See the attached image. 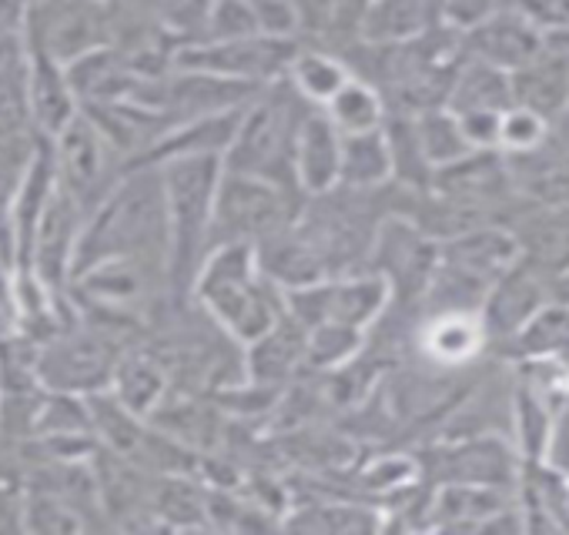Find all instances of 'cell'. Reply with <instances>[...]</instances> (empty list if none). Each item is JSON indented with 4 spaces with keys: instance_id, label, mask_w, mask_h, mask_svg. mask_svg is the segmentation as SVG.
<instances>
[{
    "instance_id": "d4e9b609",
    "label": "cell",
    "mask_w": 569,
    "mask_h": 535,
    "mask_svg": "<svg viewBox=\"0 0 569 535\" xmlns=\"http://www.w3.org/2000/svg\"><path fill=\"white\" fill-rule=\"evenodd\" d=\"M439 28V0H366L359 18V41L402 44Z\"/></svg>"
},
{
    "instance_id": "4316f807",
    "label": "cell",
    "mask_w": 569,
    "mask_h": 535,
    "mask_svg": "<svg viewBox=\"0 0 569 535\" xmlns=\"http://www.w3.org/2000/svg\"><path fill=\"white\" fill-rule=\"evenodd\" d=\"M68 81L78 94L81 104H98V101H121V98H131L138 81V74L128 71V64L118 58V51L108 44V48H98L78 61H71L68 68Z\"/></svg>"
},
{
    "instance_id": "836d02e7",
    "label": "cell",
    "mask_w": 569,
    "mask_h": 535,
    "mask_svg": "<svg viewBox=\"0 0 569 535\" xmlns=\"http://www.w3.org/2000/svg\"><path fill=\"white\" fill-rule=\"evenodd\" d=\"M366 345L362 329L349 325H316L306 332V372H332L352 362Z\"/></svg>"
},
{
    "instance_id": "484cf974",
    "label": "cell",
    "mask_w": 569,
    "mask_h": 535,
    "mask_svg": "<svg viewBox=\"0 0 569 535\" xmlns=\"http://www.w3.org/2000/svg\"><path fill=\"white\" fill-rule=\"evenodd\" d=\"M168 388H171L168 372H164L161 362H158L151 352H144L141 345H131V349L121 352V359H118V365H114V372H111V382H108V392H111L121 405H128L131 412H138V415H144V418L154 412V405L164 398Z\"/></svg>"
},
{
    "instance_id": "6da1fadb",
    "label": "cell",
    "mask_w": 569,
    "mask_h": 535,
    "mask_svg": "<svg viewBox=\"0 0 569 535\" xmlns=\"http://www.w3.org/2000/svg\"><path fill=\"white\" fill-rule=\"evenodd\" d=\"M131 254L168 261L164 188H161V168L154 164L128 168L118 178V184L98 201V208L84 218L78 254H74V275L94 261L131 258Z\"/></svg>"
},
{
    "instance_id": "9c48e42d",
    "label": "cell",
    "mask_w": 569,
    "mask_h": 535,
    "mask_svg": "<svg viewBox=\"0 0 569 535\" xmlns=\"http://www.w3.org/2000/svg\"><path fill=\"white\" fill-rule=\"evenodd\" d=\"M48 144H51L58 184L64 194L74 198L84 218L128 171V161L104 141V134L88 121L84 111H78V118L68 121Z\"/></svg>"
},
{
    "instance_id": "ee69618b",
    "label": "cell",
    "mask_w": 569,
    "mask_h": 535,
    "mask_svg": "<svg viewBox=\"0 0 569 535\" xmlns=\"http://www.w3.org/2000/svg\"><path fill=\"white\" fill-rule=\"evenodd\" d=\"M101 4H108V8H114V4H124V0H101Z\"/></svg>"
},
{
    "instance_id": "5bb4252c",
    "label": "cell",
    "mask_w": 569,
    "mask_h": 535,
    "mask_svg": "<svg viewBox=\"0 0 569 535\" xmlns=\"http://www.w3.org/2000/svg\"><path fill=\"white\" fill-rule=\"evenodd\" d=\"M552 299H556V279H549L542 268L529 264L519 254V261L509 264L506 272L492 282V289L486 292V302L479 309L489 345L502 349Z\"/></svg>"
},
{
    "instance_id": "5b68a950",
    "label": "cell",
    "mask_w": 569,
    "mask_h": 535,
    "mask_svg": "<svg viewBox=\"0 0 569 535\" xmlns=\"http://www.w3.org/2000/svg\"><path fill=\"white\" fill-rule=\"evenodd\" d=\"M131 345H138V332L74 309V319L38 345L34 372L41 388L84 398L108 388L121 352Z\"/></svg>"
},
{
    "instance_id": "f546056e",
    "label": "cell",
    "mask_w": 569,
    "mask_h": 535,
    "mask_svg": "<svg viewBox=\"0 0 569 535\" xmlns=\"http://www.w3.org/2000/svg\"><path fill=\"white\" fill-rule=\"evenodd\" d=\"M556 422L559 415L536 398L529 388H522L512 378V408H509V435H512V448L522 462H546L549 458V445L556 435Z\"/></svg>"
},
{
    "instance_id": "ac0fdd59",
    "label": "cell",
    "mask_w": 569,
    "mask_h": 535,
    "mask_svg": "<svg viewBox=\"0 0 569 535\" xmlns=\"http://www.w3.org/2000/svg\"><path fill=\"white\" fill-rule=\"evenodd\" d=\"M306 372V329L281 315L264 335L244 345V378L274 392H284Z\"/></svg>"
},
{
    "instance_id": "603a6c76",
    "label": "cell",
    "mask_w": 569,
    "mask_h": 535,
    "mask_svg": "<svg viewBox=\"0 0 569 535\" xmlns=\"http://www.w3.org/2000/svg\"><path fill=\"white\" fill-rule=\"evenodd\" d=\"M339 148L342 134L336 131V124L326 118L322 108H309L299 124L292 154V171L302 194H319L339 184Z\"/></svg>"
},
{
    "instance_id": "60d3db41",
    "label": "cell",
    "mask_w": 569,
    "mask_h": 535,
    "mask_svg": "<svg viewBox=\"0 0 569 535\" xmlns=\"http://www.w3.org/2000/svg\"><path fill=\"white\" fill-rule=\"evenodd\" d=\"M546 462H552L556 468L569 472V408L556 422V435H552V445H549V458Z\"/></svg>"
},
{
    "instance_id": "e575fe53",
    "label": "cell",
    "mask_w": 569,
    "mask_h": 535,
    "mask_svg": "<svg viewBox=\"0 0 569 535\" xmlns=\"http://www.w3.org/2000/svg\"><path fill=\"white\" fill-rule=\"evenodd\" d=\"M134 4L184 48L201 38L211 0H134Z\"/></svg>"
},
{
    "instance_id": "83f0119b",
    "label": "cell",
    "mask_w": 569,
    "mask_h": 535,
    "mask_svg": "<svg viewBox=\"0 0 569 535\" xmlns=\"http://www.w3.org/2000/svg\"><path fill=\"white\" fill-rule=\"evenodd\" d=\"M446 108L452 114H476V111H489V114H502L506 108H512V91H509V74L499 68H489L482 61L462 58Z\"/></svg>"
},
{
    "instance_id": "d6986e66",
    "label": "cell",
    "mask_w": 569,
    "mask_h": 535,
    "mask_svg": "<svg viewBox=\"0 0 569 535\" xmlns=\"http://www.w3.org/2000/svg\"><path fill=\"white\" fill-rule=\"evenodd\" d=\"M278 525L281 528H302V532L352 535V532H379V528L389 525V518H386V508L376 505V502L312 492L309 498H289Z\"/></svg>"
},
{
    "instance_id": "52a82bcc",
    "label": "cell",
    "mask_w": 569,
    "mask_h": 535,
    "mask_svg": "<svg viewBox=\"0 0 569 535\" xmlns=\"http://www.w3.org/2000/svg\"><path fill=\"white\" fill-rule=\"evenodd\" d=\"M21 41L24 51L68 68L111 44V8L101 0H31Z\"/></svg>"
},
{
    "instance_id": "cb8c5ba5",
    "label": "cell",
    "mask_w": 569,
    "mask_h": 535,
    "mask_svg": "<svg viewBox=\"0 0 569 535\" xmlns=\"http://www.w3.org/2000/svg\"><path fill=\"white\" fill-rule=\"evenodd\" d=\"M28 54V108H31V121L34 128L51 141L68 121L78 118L81 101L68 81V71L41 54Z\"/></svg>"
},
{
    "instance_id": "ffe728a7",
    "label": "cell",
    "mask_w": 569,
    "mask_h": 535,
    "mask_svg": "<svg viewBox=\"0 0 569 535\" xmlns=\"http://www.w3.org/2000/svg\"><path fill=\"white\" fill-rule=\"evenodd\" d=\"M509 91L516 108H526L552 124L569 108V54L546 44V51L509 74Z\"/></svg>"
},
{
    "instance_id": "7bdbcfd3",
    "label": "cell",
    "mask_w": 569,
    "mask_h": 535,
    "mask_svg": "<svg viewBox=\"0 0 569 535\" xmlns=\"http://www.w3.org/2000/svg\"><path fill=\"white\" fill-rule=\"evenodd\" d=\"M11 332V309L4 302V295H0V335H8Z\"/></svg>"
},
{
    "instance_id": "277c9868",
    "label": "cell",
    "mask_w": 569,
    "mask_h": 535,
    "mask_svg": "<svg viewBox=\"0 0 569 535\" xmlns=\"http://www.w3.org/2000/svg\"><path fill=\"white\" fill-rule=\"evenodd\" d=\"M168 214V279L174 295H191V282L208 254L211 208L221 181V158H174L158 164Z\"/></svg>"
},
{
    "instance_id": "8d00e7d4",
    "label": "cell",
    "mask_w": 569,
    "mask_h": 535,
    "mask_svg": "<svg viewBox=\"0 0 569 535\" xmlns=\"http://www.w3.org/2000/svg\"><path fill=\"white\" fill-rule=\"evenodd\" d=\"M248 34H258V21L248 8V0H211L198 41H234Z\"/></svg>"
},
{
    "instance_id": "4fadbf2b",
    "label": "cell",
    "mask_w": 569,
    "mask_h": 535,
    "mask_svg": "<svg viewBox=\"0 0 569 535\" xmlns=\"http://www.w3.org/2000/svg\"><path fill=\"white\" fill-rule=\"evenodd\" d=\"M81 228H84V211L58 184L51 201L44 204L38 224H34L24 264L18 268V272H34L54 295H68Z\"/></svg>"
},
{
    "instance_id": "8fae6325",
    "label": "cell",
    "mask_w": 569,
    "mask_h": 535,
    "mask_svg": "<svg viewBox=\"0 0 569 535\" xmlns=\"http://www.w3.org/2000/svg\"><path fill=\"white\" fill-rule=\"evenodd\" d=\"M419 455L422 482H476L496 488H516L522 458L512 442L502 435H459V438H432Z\"/></svg>"
},
{
    "instance_id": "8992f818",
    "label": "cell",
    "mask_w": 569,
    "mask_h": 535,
    "mask_svg": "<svg viewBox=\"0 0 569 535\" xmlns=\"http://www.w3.org/2000/svg\"><path fill=\"white\" fill-rule=\"evenodd\" d=\"M302 191L274 181L234 174L221 168V181L211 208L208 251L218 244H258L268 234L292 224L302 208Z\"/></svg>"
},
{
    "instance_id": "7402d4cb",
    "label": "cell",
    "mask_w": 569,
    "mask_h": 535,
    "mask_svg": "<svg viewBox=\"0 0 569 535\" xmlns=\"http://www.w3.org/2000/svg\"><path fill=\"white\" fill-rule=\"evenodd\" d=\"M254 258H258V268L261 275L278 285L281 292H292V289H306V285H316L326 275V264L319 261L316 248L306 241V234L292 224H284L281 231L268 234L264 241L254 244Z\"/></svg>"
},
{
    "instance_id": "1f68e13d",
    "label": "cell",
    "mask_w": 569,
    "mask_h": 535,
    "mask_svg": "<svg viewBox=\"0 0 569 535\" xmlns=\"http://www.w3.org/2000/svg\"><path fill=\"white\" fill-rule=\"evenodd\" d=\"M326 118L336 124L339 134H362V131H376L386 124V101L379 98V91L359 78H349L326 104H322Z\"/></svg>"
},
{
    "instance_id": "2e32d148",
    "label": "cell",
    "mask_w": 569,
    "mask_h": 535,
    "mask_svg": "<svg viewBox=\"0 0 569 535\" xmlns=\"http://www.w3.org/2000/svg\"><path fill=\"white\" fill-rule=\"evenodd\" d=\"M489 349L479 312H439L419 315L412 329V359H422L439 369H469Z\"/></svg>"
},
{
    "instance_id": "f1b7e54d",
    "label": "cell",
    "mask_w": 569,
    "mask_h": 535,
    "mask_svg": "<svg viewBox=\"0 0 569 535\" xmlns=\"http://www.w3.org/2000/svg\"><path fill=\"white\" fill-rule=\"evenodd\" d=\"M339 184L376 191L392 184V158L382 128L362 134H342L339 148Z\"/></svg>"
},
{
    "instance_id": "e0dca14e",
    "label": "cell",
    "mask_w": 569,
    "mask_h": 535,
    "mask_svg": "<svg viewBox=\"0 0 569 535\" xmlns=\"http://www.w3.org/2000/svg\"><path fill=\"white\" fill-rule=\"evenodd\" d=\"M439 261L492 289L506 268L519 261V241L506 224H479L439 241Z\"/></svg>"
},
{
    "instance_id": "4dcf8cb0",
    "label": "cell",
    "mask_w": 569,
    "mask_h": 535,
    "mask_svg": "<svg viewBox=\"0 0 569 535\" xmlns=\"http://www.w3.org/2000/svg\"><path fill=\"white\" fill-rule=\"evenodd\" d=\"M349 68L336 51L316 48V44H299L289 71H284V81H289L299 98H306L312 108H322L346 81H349Z\"/></svg>"
},
{
    "instance_id": "7a4b0ae2",
    "label": "cell",
    "mask_w": 569,
    "mask_h": 535,
    "mask_svg": "<svg viewBox=\"0 0 569 535\" xmlns=\"http://www.w3.org/2000/svg\"><path fill=\"white\" fill-rule=\"evenodd\" d=\"M191 299L238 345L254 342L284 315V292L261 275L254 244L211 248L191 282Z\"/></svg>"
},
{
    "instance_id": "ba28073f",
    "label": "cell",
    "mask_w": 569,
    "mask_h": 535,
    "mask_svg": "<svg viewBox=\"0 0 569 535\" xmlns=\"http://www.w3.org/2000/svg\"><path fill=\"white\" fill-rule=\"evenodd\" d=\"M439 264V241L422 231L412 218L406 214H386L362 272H372L386 282L389 302L402 309H416L432 272Z\"/></svg>"
},
{
    "instance_id": "f35d334b",
    "label": "cell",
    "mask_w": 569,
    "mask_h": 535,
    "mask_svg": "<svg viewBox=\"0 0 569 535\" xmlns=\"http://www.w3.org/2000/svg\"><path fill=\"white\" fill-rule=\"evenodd\" d=\"M21 505H24L21 478L0 475V532H21Z\"/></svg>"
},
{
    "instance_id": "d590c367",
    "label": "cell",
    "mask_w": 569,
    "mask_h": 535,
    "mask_svg": "<svg viewBox=\"0 0 569 535\" xmlns=\"http://www.w3.org/2000/svg\"><path fill=\"white\" fill-rule=\"evenodd\" d=\"M546 138H549V124H546L539 114H532V111H526V108H516V104L506 108V111L499 114L496 151H502L506 158L526 154V151L539 148Z\"/></svg>"
},
{
    "instance_id": "3957f363",
    "label": "cell",
    "mask_w": 569,
    "mask_h": 535,
    "mask_svg": "<svg viewBox=\"0 0 569 535\" xmlns=\"http://www.w3.org/2000/svg\"><path fill=\"white\" fill-rule=\"evenodd\" d=\"M309 108L312 104L306 98H299V91L284 78L264 84L241 108L234 134L221 154V168L299 191L296 171H292V154H296L299 124L309 114Z\"/></svg>"
},
{
    "instance_id": "d6a6232c",
    "label": "cell",
    "mask_w": 569,
    "mask_h": 535,
    "mask_svg": "<svg viewBox=\"0 0 569 535\" xmlns=\"http://www.w3.org/2000/svg\"><path fill=\"white\" fill-rule=\"evenodd\" d=\"M416 121V134H419V144H422V154L429 161L432 171L466 158L469 151H476L459 124V118L449 111V108H432V111H422V114H412Z\"/></svg>"
},
{
    "instance_id": "b9f144b4",
    "label": "cell",
    "mask_w": 569,
    "mask_h": 535,
    "mask_svg": "<svg viewBox=\"0 0 569 535\" xmlns=\"http://www.w3.org/2000/svg\"><path fill=\"white\" fill-rule=\"evenodd\" d=\"M24 54V41L21 34H0V74H4L18 58Z\"/></svg>"
},
{
    "instance_id": "9a60e30c",
    "label": "cell",
    "mask_w": 569,
    "mask_h": 535,
    "mask_svg": "<svg viewBox=\"0 0 569 535\" xmlns=\"http://www.w3.org/2000/svg\"><path fill=\"white\" fill-rule=\"evenodd\" d=\"M546 44L549 38L529 18H522L516 8H506V4H499V11H492L482 24L462 34L466 58L499 68L506 74L529 64L539 51H546Z\"/></svg>"
},
{
    "instance_id": "ab89813d",
    "label": "cell",
    "mask_w": 569,
    "mask_h": 535,
    "mask_svg": "<svg viewBox=\"0 0 569 535\" xmlns=\"http://www.w3.org/2000/svg\"><path fill=\"white\" fill-rule=\"evenodd\" d=\"M31 0H0V34H21Z\"/></svg>"
},
{
    "instance_id": "7c38bea8",
    "label": "cell",
    "mask_w": 569,
    "mask_h": 535,
    "mask_svg": "<svg viewBox=\"0 0 569 535\" xmlns=\"http://www.w3.org/2000/svg\"><path fill=\"white\" fill-rule=\"evenodd\" d=\"M299 44L302 41L271 38L264 31L248 34V38H234V41H194V44H184L178 51L174 68H194V71L228 78V81L264 88V84L284 78Z\"/></svg>"
},
{
    "instance_id": "44dd1931",
    "label": "cell",
    "mask_w": 569,
    "mask_h": 535,
    "mask_svg": "<svg viewBox=\"0 0 569 535\" xmlns=\"http://www.w3.org/2000/svg\"><path fill=\"white\" fill-rule=\"evenodd\" d=\"M509 228L529 264L542 268L556 282L569 275V204H526V214Z\"/></svg>"
},
{
    "instance_id": "30bf717a",
    "label": "cell",
    "mask_w": 569,
    "mask_h": 535,
    "mask_svg": "<svg viewBox=\"0 0 569 535\" xmlns=\"http://www.w3.org/2000/svg\"><path fill=\"white\" fill-rule=\"evenodd\" d=\"M261 88L241 84V81H228L208 71H194V68H171L161 78H144L134 88V101L154 108L171 128L188 124V121H204V118H218L228 111L244 108Z\"/></svg>"
},
{
    "instance_id": "74e56055",
    "label": "cell",
    "mask_w": 569,
    "mask_h": 535,
    "mask_svg": "<svg viewBox=\"0 0 569 535\" xmlns=\"http://www.w3.org/2000/svg\"><path fill=\"white\" fill-rule=\"evenodd\" d=\"M492 11H499V0H439V24L456 34H466Z\"/></svg>"
}]
</instances>
